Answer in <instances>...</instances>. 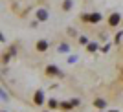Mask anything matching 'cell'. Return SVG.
Listing matches in <instances>:
<instances>
[{
  "instance_id": "6da1fadb",
  "label": "cell",
  "mask_w": 123,
  "mask_h": 112,
  "mask_svg": "<svg viewBox=\"0 0 123 112\" xmlns=\"http://www.w3.org/2000/svg\"><path fill=\"white\" fill-rule=\"evenodd\" d=\"M118 19H119V17H118V15H114V17H112V19H110V24H118Z\"/></svg>"
}]
</instances>
